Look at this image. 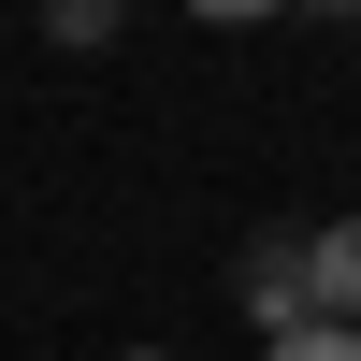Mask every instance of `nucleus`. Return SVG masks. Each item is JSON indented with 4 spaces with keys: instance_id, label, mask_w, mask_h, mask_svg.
<instances>
[{
    "instance_id": "nucleus-1",
    "label": "nucleus",
    "mask_w": 361,
    "mask_h": 361,
    "mask_svg": "<svg viewBox=\"0 0 361 361\" xmlns=\"http://www.w3.org/2000/svg\"><path fill=\"white\" fill-rule=\"evenodd\" d=\"M304 289H318V318H347V333H361V217L304 231Z\"/></svg>"
},
{
    "instance_id": "nucleus-2",
    "label": "nucleus",
    "mask_w": 361,
    "mask_h": 361,
    "mask_svg": "<svg viewBox=\"0 0 361 361\" xmlns=\"http://www.w3.org/2000/svg\"><path fill=\"white\" fill-rule=\"evenodd\" d=\"M246 304L275 318V333H304V318H318V289H304V246H260V260H246Z\"/></svg>"
},
{
    "instance_id": "nucleus-3",
    "label": "nucleus",
    "mask_w": 361,
    "mask_h": 361,
    "mask_svg": "<svg viewBox=\"0 0 361 361\" xmlns=\"http://www.w3.org/2000/svg\"><path fill=\"white\" fill-rule=\"evenodd\" d=\"M260 361H361V333H347V318H304V333H275Z\"/></svg>"
},
{
    "instance_id": "nucleus-4",
    "label": "nucleus",
    "mask_w": 361,
    "mask_h": 361,
    "mask_svg": "<svg viewBox=\"0 0 361 361\" xmlns=\"http://www.w3.org/2000/svg\"><path fill=\"white\" fill-rule=\"evenodd\" d=\"M188 15H217V29H246V15H289V0H188Z\"/></svg>"
},
{
    "instance_id": "nucleus-5",
    "label": "nucleus",
    "mask_w": 361,
    "mask_h": 361,
    "mask_svg": "<svg viewBox=\"0 0 361 361\" xmlns=\"http://www.w3.org/2000/svg\"><path fill=\"white\" fill-rule=\"evenodd\" d=\"M333 15H361V0H333Z\"/></svg>"
},
{
    "instance_id": "nucleus-6",
    "label": "nucleus",
    "mask_w": 361,
    "mask_h": 361,
    "mask_svg": "<svg viewBox=\"0 0 361 361\" xmlns=\"http://www.w3.org/2000/svg\"><path fill=\"white\" fill-rule=\"evenodd\" d=\"M130 361H159V347H130Z\"/></svg>"
}]
</instances>
